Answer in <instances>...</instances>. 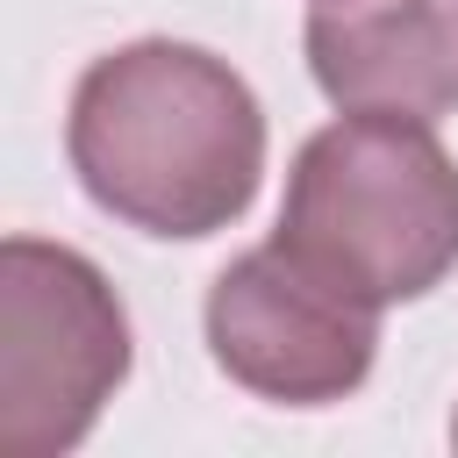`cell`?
Masks as SVG:
<instances>
[{
  "label": "cell",
  "instance_id": "cell-6",
  "mask_svg": "<svg viewBox=\"0 0 458 458\" xmlns=\"http://www.w3.org/2000/svg\"><path fill=\"white\" fill-rule=\"evenodd\" d=\"M451 444H458V415H451Z\"/></svg>",
  "mask_w": 458,
  "mask_h": 458
},
{
  "label": "cell",
  "instance_id": "cell-2",
  "mask_svg": "<svg viewBox=\"0 0 458 458\" xmlns=\"http://www.w3.org/2000/svg\"><path fill=\"white\" fill-rule=\"evenodd\" d=\"M272 236L372 308L422 301L458 265V165L415 114H344L301 143Z\"/></svg>",
  "mask_w": 458,
  "mask_h": 458
},
{
  "label": "cell",
  "instance_id": "cell-3",
  "mask_svg": "<svg viewBox=\"0 0 458 458\" xmlns=\"http://www.w3.org/2000/svg\"><path fill=\"white\" fill-rule=\"evenodd\" d=\"M129 372V315L93 258L36 236L0 250V458L72 451Z\"/></svg>",
  "mask_w": 458,
  "mask_h": 458
},
{
  "label": "cell",
  "instance_id": "cell-1",
  "mask_svg": "<svg viewBox=\"0 0 458 458\" xmlns=\"http://www.w3.org/2000/svg\"><path fill=\"white\" fill-rule=\"evenodd\" d=\"M64 150L86 200L114 222L143 236H215L258 193L265 107L215 50L143 36L79 72Z\"/></svg>",
  "mask_w": 458,
  "mask_h": 458
},
{
  "label": "cell",
  "instance_id": "cell-4",
  "mask_svg": "<svg viewBox=\"0 0 458 458\" xmlns=\"http://www.w3.org/2000/svg\"><path fill=\"white\" fill-rule=\"evenodd\" d=\"M200 322L215 365L279 408H322L358 394L379 351V308L293 258L279 236L215 272Z\"/></svg>",
  "mask_w": 458,
  "mask_h": 458
},
{
  "label": "cell",
  "instance_id": "cell-5",
  "mask_svg": "<svg viewBox=\"0 0 458 458\" xmlns=\"http://www.w3.org/2000/svg\"><path fill=\"white\" fill-rule=\"evenodd\" d=\"M308 72L344 114L458 107V0H315Z\"/></svg>",
  "mask_w": 458,
  "mask_h": 458
}]
</instances>
